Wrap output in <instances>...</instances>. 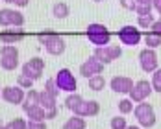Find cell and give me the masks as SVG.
I'll return each mask as SVG.
<instances>
[{"label":"cell","mask_w":161,"mask_h":129,"mask_svg":"<svg viewBox=\"0 0 161 129\" xmlns=\"http://www.w3.org/2000/svg\"><path fill=\"white\" fill-rule=\"evenodd\" d=\"M11 13H13V9H9V8L0 9V26L2 28H11Z\"/></svg>","instance_id":"cb8c5ba5"},{"label":"cell","mask_w":161,"mask_h":129,"mask_svg":"<svg viewBox=\"0 0 161 129\" xmlns=\"http://www.w3.org/2000/svg\"><path fill=\"white\" fill-rule=\"evenodd\" d=\"M119 4L126 11H135L137 9V0H119Z\"/></svg>","instance_id":"d6a6232c"},{"label":"cell","mask_w":161,"mask_h":129,"mask_svg":"<svg viewBox=\"0 0 161 129\" xmlns=\"http://www.w3.org/2000/svg\"><path fill=\"white\" fill-rule=\"evenodd\" d=\"M120 44H126V46H137L141 43V32L135 28V26H122L119 33H117Z\"/></svg>","instance_id":"30bf717a"},{"label":"cell","mask_w":161,"mask_h":129,"mask_svg":"<svg viewBox=\"0 0 161 129\" xmlns=\"http://www.w3.org/2000/svg\"><path fill=\"white\" fill-rule=\"evenodd\" d=\"M104 87H106V78H104L102 74L93 76V78L89 80V89H91V90H95V92H100Z\"/></svg>","instance_id":"603a6c76"},{"label":"cell","mask_w":161,"mask_h":129,"mask_svg":"<svg viewBox=\"0 0 161 129\" xmlns=\"http://www.w3.org/2000/svg\"><path fill=\"white\" fill-rule=\"evenodd\" d=\"M126 129H143V127H141V126H128Z\"/></svg>","instance_id":"60d3db41"},{"label":"cell","mask_w":161,"mask_h":129,"mask_svg":"<svg viewBox=\"0 0 161 129\" xmlns=\"http://www.w3.org/2000/svg\"><path fill=\"white\" fill-rule=\"evenodd\" d=\"M0 129H6V126H4V124H2V126H0Z\"/></svg>","instance_id":"ee69618b"},{"label":"cell","mask_w":161,"mask_h":129,"mask_svg":"<svg viewBox=\"0 0 161 129\" xmlns=\"http://www.w3.org/2000/svg\"><path fill=\"white\" fill-rule=\"evenodd\" d=\"M54 80L58 83V87H59V90H63V92H76V89H78V81L74 78V74L69 70V68H61V70H58L56 72V76H54Z\"/></svg>","instance_id":"8992f818"},{"label":"cell","mask_w":161,"mask_h":129,"mask_svg":"<svg viewBox=\"0 0 161 129\" xmlns=\"http://www.w3.org/2000/svg\"><path fill=\"white\" fill-rule=\"evenodd\" d=\"M0 66L8 72H13L19 66V48L15 44H2L0 46Z\"/></svg>","instance_id":"277c9868"},{"label":"cell","mask_w":161,"mask_h":129,"mask_svg":"<svg viewBox=\"0 0 161 129\" xmlns=\"http://www.w3.org/2000/svg\"><path fill=\"white\" fill-rule=\"evenodd\" d=\"M13 4H15L17 8H26L30 4V0H13Z\"/></svg>","instance_id":"74e56055"},{"label":"cell","mask_w":161,"mask_h":129,"mask_svg":"<svg viewBox=\"0 0 161 129\" xmlns=\"http://www.w3.org/2000/svg\"><path fill=\"white\" fill-rule=\"evenodd\" d=\"M159 18H161V15H159Z\"/></svg>","instance_id":"7dc6e473"},{"label":"cell","mask_w":161,"mask_h":129,"mask_svg":"<svg viewBox=\"0 0 161 129\" xmlns=\"http://www.w3.org/2000/svg\"><path fill=\"white\" fill-rule=\"evenodd\" d=\"M22 24H24V15L19 9H13V13H11V28H22Z\"/></svg>","instance_id":"83f0119b"},{"label":"cell","mask_w":161,"mask_h":129,"mask_svg":"<svg viewBox=\"0 0 161 129\" xmlns=\"http://www.w3.org/2000/svg\"><path fill=\"white\" fill-rule=\"evenodd\" d=\"M4 2H9V4H13V0H4Z\"/></svg>","instance_id":"7bdbcfd3"},{"label":"cell","mask_w":161,"mask_h":129,"mask_svg":"<svg viewBox=\"0 0 161 129\" xmlns=\"http://www.w3.org/2000/svg\"><path fill=\"white\" fill-rule=\"evenodd\" d=\"M135 101H131L130 98H124V100H120L119 101V111H120V114H130L133 113V109H135V105H133Z\"/></svg>","instance_id":"d4e9b609"},{"label":"cell","mask_w":161,"mask_h":129,"mask_svg":"<svg viewBox=\"0 0 161 129\" xmlns=\"http://www.w3.org/2000/svg\"><path fill=\"white\" fill-rule=\"evenodd\" d=\"M58 116V107H54V109H48L47 111V120H54Z\"/></svg>","instance_id":"8d00e7d4"},{"label":"cell","mask_w":161,"mask_h":129,"mask_svg":"<svg viewBox=\"0 0 161 129\" xmlns=\"http://www.w3.org/2000/svg\"><path fill=\"white\" fill-rule=\"evenodd\" d=\"M45 90L50 92V94H54V96H58V94H59V87H58V83H56L54 78H50V80L45 81Z\"/></svg>","instance_id":"4dcf8cb0"},{"label":"cell","mask_w":161,"mask_h":129,"mask_svg":"<svg viewBox=\"0 0 161 129\" xmlns=\"http://www.w3.org/2000/svg\"><path fill=\"white\" fill-rule=\"evenodd\" d=\"M85 100L78 94V92H70L69 96L65 98V109H69L72 114L78 113V109L81 107V103H83Z\"/></svg>","instance_id":"e0dca14e"},{"label":"cell","mask_w":161,"mask_h":129,"mask_svg":"<svg viewBox=\"0 0 161 129\" xmlns=\"http://www.w3.org/2000/svg\"><path fill=\"white\" fill-rule=\"evenodd\" d=\"M85 37L91 44L95 46H108L109 41H111V32L104 26V24H98V22H91L87 28H85Z\"/></svg>","instance_id":"7a4b0ae2"},{"label":"cell","mask_w":161,"mask_h":129,"mask_svg":"<svg viewBox=\"0 0 161 129\" xmlns=\"http://www.w3.org/2000/svg\"><path fill=\"white\" fill-rule=\"evenodd\" d=\"M156 22L154 15H143V17H137V26L143 28V30H150V26Z\"/></svg>","instance_id":"484cf974"},{"label":"cell","mask_w":161,"mask_h":129,"mask_svg":"<svg viewBox=\"0 0 161 129\" xmlns=\"http://www.w3.org/2000/svg\"><path fill=\"white\" fill-rule=\"evenodd\" d=\"M139 66L146 74H154L159 66H158V54L154 48H145L139 52Z\"/></svg>","instance_id":"52a82bcc"},{"label":"cell","mask_w":161,"mask_h":129,"mask_svg":"<svg viewBox=\"0 0 161 129\" xmlns=\"http://www.w3.org/2000/svg\"><path fill=\"white\" fill-rule=\"evenodd\" d=\"M93 55L97 57L100 63L104 64H109L113 63L115 59H119L122 55V48L120 44H108V46H95V52Z\"/></svg>","instance_id":"5b68a950"},{"label":"cell","mask_w":161,"mask_h":129,"mask_svg":"<svg viewBox=\"0 0 161 129\" xmlns=\"http://www.w3.org/2000/svg\"><path fill=\"white\" fill-rule=\"evenodd\" d=\"M37 41H39V44L45 46V50L48 52L50 55H56V57L61 55L65 52V48H67L65 39L54 32H41L37 35Z\"/></svg>","instance_id":"6da1fadb"},{"label":"cell","mask_w":161,"mask_h":129,"mask_svg":"<svg viewBox=\"0 0 161 129\" xmlns=\"http://www.w3.org/2000/svg\"><path fill=\"white\" fill-rule=\"evenodd\" d=\"M26 37V32L22 28H11V30H4L0 33V43L2 44H17Z\"/></svg>","instance_id":"5bb4252c"},{"label":"cell","mask_w":161,"mask_h":129,"mask_svg":"<svg viewBox=\"0 0 161 129\" xmlns=\"http://www.w3.org/2000/svg\"><path fill=\"white\" fill-rule=\"evenodd\" d=\"M145 44H146V48H154V50L159 48V46H161V35L148 32L145 35Z\"/></svg>","instance_id":"7402d4cb"},{"label":"cell","mask_w":161,"mask_h":129,"mask_svg":"<svg viewBox=\"0 0 161 129\" xmlns=\"http://www.w3.org/2000/svg\"><path fill=\"white\" fill-rule=\"evenodd\" d=\"M24 89L19 87V85H8V87H2V100L6 103H11V105H22L24 101Z\"/></svg>","instance_id":"8fae6325"},{"label":"cell","mask_w":161,"mask_h":129,"mask_svg":"<svg viewBox=\"0 0 161 129\" xmlns=\"http://www.w3.org/2000/svg\"><path fill=\"white\" fill-rule=\"evenodd\" d=\"M152 87H154L156 92H161V68H158L152 74Z\"/></svg>","instance_id":"1f68e13d"},{"label":"cell","mask_w":161,"mask_h":129,"mask_svg":"<svg viewBox=\"0 0 161 129\" xmlns=\"http://www.w3.org/2000/svg\"><path fill=\"white\" fill-rule=\"evenodd\" d=\"M93 2H98V4H100V2H106V0H93Z\"/></svg>","instance_id":"b9f144b4"},{"label":"cell","mask_w":161,"mask_h":129,"mask_svg":"<svg viewBox=\"0 0 161 129\" xmlns=\"http://www.w3.org/2000/svg\"><path fill=\"white\" fill-rule=\"evenodd\" d=\"M52 15L56 18H67L69 17V6L65 2H56L52 6Z\"/></svg>","instance_id":"44dd1931"},{"label":"cell","mask_w":161,"mask_h":129,"mask_svg":"<svg viewBox=\"0 0 161 129\" xmlns=\"http://www.w3.org/2000/svg\"><path fill=\"white\" fill-rule=\"evenodd\" d=\"M150 32L152 33H158V35H161V18L159 20H156L152 26H150Z\"/></svg>","instance_id":"d590c367"},{"label":"cell","mask_w":161,"mask_h":129,"mask_svg":"<svg viewBox=\"0 0 161 129\" xmlns=\"http://www.w3.org/2000/svg\"><path fill=\"white\" fill-rule=\"evenodd\" d=\"M0 98H2V87H0Z\"/></svg>","instance_id":"f6af8a7d"},{"label":"cell","mask_w":161,"mask_h":129,"mask_svg":"<svg viewBox=\"0 0 161 129\" xmlns=\"http://www.w3.org/2000/svg\"><path fill=\"white\" fill-rule=\"evenodd\" d=\"M35 105H41V92H37L35 89H30L28 92H26V98H24V101H22V111L26 113L28 109H32Z\"/></svg>","instance_id":"2e32d148"},{"label":"cell","mask_w":161,"mask_h":129,"mask_svg":"<svg viewBox=\"0 0 161 129\" xmlns=\"http://www.w3.org/2000/svg\"><path fill=\"white\" fill-rule=\"evenodd\" d=\"M28 127V122L24 118H13L11 122L6 124V129H26Z\"/></svg>","instance_id":"f1b7e54d"},{"label":"cell","mask_w":161,"mask_h":129,"mask_svg":"<svg viewBox=\"0 0 161 129\" xmlns=\"http://www.w3.org/2000/svg\"><path fill=\"white\" fill-rule=\"evenodd\" d=\"M2 124H4V122H2V118H0V126H2Z\"/></svg>","instance_id":"bcb514c9"},{"label":"cell","mask_w":161,"mask_h":129,"mask_svg":"<svg viewBox=\"0 0 161 129\" xmlns=\"http://www.w3.org/2000/svg\"><path fill=\"white\" fill-rule=\"evenodd\" d=\"M43 70H45V61L41 57H32V59H28L26 63L22 64L20 74H24V76L32 78L33 81H37V80H41Z\"/></svg>","instance_id":"9c48e42d"},{"label":"cell","mask_w":161,"mask_h":129,"mask_svg":"<svg viewBox=\"0 0 161 129\" xmlns=\"http://www.w3.org/2000/svg\"><path fill=\"white\" fill-rule=\"evenodd\" d=\"M152 9H154V6H137L135 13H137V17H143V15H152Z\"/></svg>","instance_id":"836d02e7"},{"label":"cell","mask_w":161,"mask_h":129,"mask_svg":"<svg viewBox=\"0 0 161 129\" xmlns=\"http://www.w3.org/2000/svg\"><path fill=\"white\" fill-rule=\"evenodd\" d=\"M56 101H58V96L50 94V92H47V90L41 92V107H45L47 111H48V109H54V107H58Z\"/></svg>","instance_id":"ffe728a7"},{"label":"cell","mask_w":161,"mask_h":129,"mask_svg":"<svg viewBox=\"0 0 161 129\" xmlns=\"http://www.w3.org/2000/svg\"><path fill=\"white\" fill-rule=\"evenodd\" d=\"M152 6H154V9L161 15V0H154V2H152Z\"/></svg>","instance_id":"f35d334b"},{"label":"cell","mask_w":161,"mask_h":129,"mask_svg":"<svg viewBox=\"0 0 161 129\" xmlns=\"http://www.w3.org/2000/svg\"><path fill=\"white\" fill-rule=\"evenodd\" d=\"M135 81L128 78V76H115L111 81H109V87H111L113 92L117 94H130V90L133 89Z\"/></svg>","instance_id":"4fadbf2b"},{"label":"cell","mask_w":161,"mask_h":129,"mask_svg":"<svg viewBox=\"0 0 161 129\" xmlns=\"http://www.w3.org/2000/svg\"><path fill=\"white\" fill-rule=\"evenodd\" d=\"M154 0H137V6H152Z\"/></svg>","instance_id":"ab89813d"},{"label":"cell","mask_w":161,"mask_h":129,"mask_svg":"<svg viewBox=\"0 0 161 129\" xmlns=\"http://www.w3.org/2000/svg\"><path fill=\"white\" fill-rule=\"evenodd\" d=\"M109 127H111V129H126V127H128V124H126V118H124V114L113 116L111 122H109Z\"/></svg>","instance_id":"4316f807"},{"label":"cell","mask_w":161,"mask_h":129,"mask_svg":"<svg viewBox=\"0 0 161 129\" xmlns=\"http://www.w3.org/2000/svg\"><path fill=\"white\" fill-rule=\"evenodd\" d=\"M104 66H106V64L100 63L95 55H91L85 63L80 64V74L83 76V78L91 80L93 76H98V74H102V72H104Z\"/></svg>","instance_id":"7c38bea8"},{"label":"cell","mask_w":161,"mask_h":129,"mask_svg":"<svg viewBox=\"0 0 161 129\" xmlns=\"http://www.w3.org/2000/svg\"><path fill=\"white\" fill-rule=\"evenodd\" d=\"M154 92V87H152V81L146 80H139L135 81L133 89L130 90V100L135 101V103H141V101H146V98Z\"/></svg>","instance_id":"ba28073f"},{"label":"cell","mask_w":161,"mask_h":129,"mask_svg":"<svg viewBox=\"0 0 161 129\" xmlns=\"http://www.w3.org/2000/svg\"><path fill=\"white\" fill-rule=\"evenodd\" d=\"M98 113H100V103L97 100H85L76 114H80L83 118H91V116H97Z\"/></svg>","instance_id":"9a60e30c"},{"label":"cell","mask_w":161,"mask_h":129,"mask_svg":"<svg viewBox=\"0 0 161 129\" xmlns=\"http://www.w3.org/2000/svg\"><path fill=\"white\" fill-rule=\"evenodd\" d=\"M26 116L32 122H47V109L41 107V105H35V107L26 111Z\"/></svg>","instance_id":"ac0fdd59"},{"label":"cell","mask_w":161,"mask_h":129,"mask_svg":"<svg viewBox=\"0 0 161 129\" xmlns=\"http://www.w3.org/2000/svg\"><path fill=\"white\" fill-rule=\"evenodd\" d=\"M133 114H135L137 124H139L141 127L150 129V127L156 126V113H154V107H152L150 103H146V101L137 103L135 109H133Z\"/></svg>","instance_id":"3957f363"},{"label":"cell","mask_w":161,"mask_h":129,"mask_svg":"<svg viewBox=\"0 0 161 129\" xmlns=\"http://www.w3.org/2000/svg\"><path fill=\"white\" fill-rule=\"evenodd\" d=\"M33 83L35 81L32 80V78H28V76H24V74H19V78H17V85L19 87H22V89H33Z\"/></svg>","instance_id":"f546056e"},{"label":"cell","mask_w":161,"mask_h":129,"mask_svg":"<svg viewBox=\"0 0 161 129\" xmlns=\"http://www.w3.org/2000/svg\"><path fill=\"white\" fill-rule=\"evenodd\" d=\"M61 129H85V118L80 116V114H72L63 124Z\"/></svg>","instance_id":"d6986e66"},{"label":"cell","mask_w":161,"mask_h":129,"mask_svg":"<svg viewBox=\"0 0 161 129\" xmlns=\"http://www.w3.org/2000/svg\"><path fill=\"white\" fill-rule=\"evenodd\" d=\"M26 129H47V122H32V120H28V127Z\"/></svg>","instance_id":"e575fe53"}]
</instances>
